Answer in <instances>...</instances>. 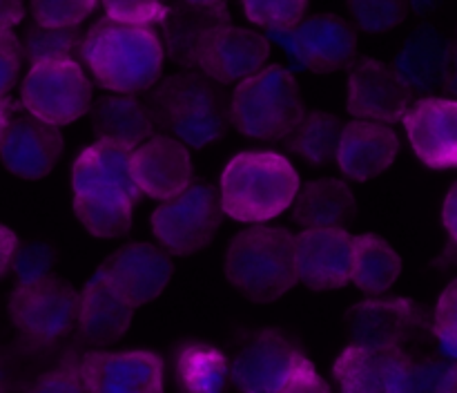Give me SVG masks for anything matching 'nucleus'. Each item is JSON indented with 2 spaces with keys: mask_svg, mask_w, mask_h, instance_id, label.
<instances>
[{
  "mask_svg": "<svg viewBox=\"0 0 457 393\" xmlns=\"http://www.w3.org/2000/svg\"><path fill=\"white\" fill-rule=\"evenodd\" d=\"M293 222L308 228H344L357 213L353 188L342 179H315L299 188L293 201Z\"/></svg>",
  "mask_w": 457,
  "mask_h": 393,
  "instance_id": "nucleus-27",
  "label": "nucleus"
},
{
  "mask_svg": "<svg viewBox=\"0 0 457 393\" xmlns=\"http://www.w3.org/2000/svg\"><path fill=\"white\" fill-rule=\"evenodd\" d=\"M98 271L137 308L154 302L174 275L172 257L161 246L147 241L120 246L98 266Z\"/></svg>",
  "mask_w": 457,
  "mask_h": 393,
  "instance_id": "nucleus-17",
  "label": "nucleus"
},
{
  "mask_svg": "<svg viewBox=\"0 0 457 393\" xmlns=\"http://www.w3.org/2000/svg\"><path fill=\"white\" fill-rule=\"evenodd\" d=\"M85 34L79 27H43L38 22L27 25L22 36V56L29 65L47 61H65L80 54Z\"/></svg>",
  "mask_w": 457,
  "mask_h": 393,
  "instance_id": "nucleus-32",
  "label": "nucleus"
},
{
  "mask_svg": "<svg viewBox=\"0 0 457 393\" xmlns=\"http://www.w3.org/2000/svg\"><path fill=\"white\" fill-rule=\"evenodd\" d=\"M440 89L446 94V98H455L457 101V40H451L449 65H446V74Z\"/></svg>",
  "mask_w": 457,
  "mask_h": 393,
  "instance_id": "nucleus-46",
  "label": "nucleus"
},
{
  "mask_svg": "<svg viewBox=\"0 0 457 393\" xmlns=\"http://www.w3.org/2000/svg\"><path fill=\"white\" fill-rule=\"evenodd\" d=\"M415 156L431 170H457V101L422 96L402 119Z\"/></svg>",
  "mask_w": 457,
  "mask_h": 393,
  "instance_id": "nucleus-16",
  "label": "nucleus"
},
{
  "mask_svg": "<svg viewBox=\"0 0 457 393\" xmlns=\"http://www.w3.org/2000/svg\"><path fill=\"white\" fill-rule=\"evenodd\" d=\"M177 380L183 393H226L230 360L212 344L187 342L177 353Z\"/></svg>",
  "mask_w": 457,
  "mask_h": 393,
  "instance_id": "nucleus-29",
  "label": "nucleus"
},
{
  "mask_svg": "<svg viewBox=\"0 0 457 393\" xmlns=\"http://www.w3.org/2000/svg\"><path fill=\"white\" fill-rule=\"evenodd\" d=\"M449 366L451 362L437 360V357H427V360L411 357L393 393H442Z\"/></svg>",
  "mask_w": 457,
  "mask_h": 393,
  "instance_id": "nucleus-35",
  "label": "nucleus"
},
{
  "mask_svg": "<svg viewBox=\"0 0 457 393\" xmlns=\"http://www.w3.org/2000/svg\"><path fill=\"white\" fill-rule=\"evenodd\" d=\"M442 393H457V362H451L449 373L445 380V391Z\"/></svg>",
  "mask_w": 457,
  "mask_h": 393,
  "instance_id": "nucleus-49",
  "label": "nucleus"
},
{
  "mask_svg": "<svg viewBox=\"0 0 457 393\" xmlns=\"http://www.w3.org/2000/svg\"><path fill=\"white\" fill-rule=\"evenodd\" d=\"M442 0H409V7L415 9L420 16H428V13L436 12L440 7Z\"/></svg>",
  "mask_w": 457,
  "mask_h": 393,
  "instance_id": "nucleus-48",
  "label": "nucleus"
},
{
  "mask_svg": "<svg viewBox=\"0 0 457 393\" xmlns=\"http://www.w3.org/2000/svg\"><path fill=\"white\" fill-rule=\"evenodd\" d=\"M230 125L257 141H281L306 116L302 89L290 70L268 65L237 83L228 107Z\"/></svg>",
  "mask_w": 457,
  "mask_h": 393,
  "instance_id": "nucleus-5",
  "label": "nucleus"
},
{
  "mask_svg": "<svg viewBox=\"0 0 457 393\" xmlns=\"http://www.w3.org/2000/svg\"><path fill=\"white\" fill-rule=\"evenodd\" d=\"M25 18V3L22 0H0V34L13 31Z\"/></svg>",
  "mask_w": 457,
  "mask_h": 393,
  "instance_id": "nucleus-44",
  "label": "nucleus"
},
{
  "mask_svg": "<svg viewBox=\"0 0 457 393\" xmlns=\"http://www.w3.org/2000/svg\"><path fill=\"white\" fill-rule=\"evenodd\" d=\"M449 52L451 38L445 31L433 25H420L400 47L393 70L413 94H431L442 88Z\"/></svg>",
  "mask_w": 457,
  "mask_h": 393,
  "instance_id": "nucleus-25",
  "label": "nucleus"
},
{
  "mask_svg": "<svg viewBox=\"0 0 457 393\" xmlns=\"http://www.w3.org/2000/svg\"><path fill=\"white\" fill-rule=\"evenodd\" d=\"M134 204L125 199L74 196V214L80 226L96 239H120L132 230Z\"/></svg>",
  "mask_w": 457,
  "mask_h": 393,
  "instance_id": "nucleus-31",
  "label": "nucleus"
},
{
  "mask_svg": "<svg viewBox=\"0 0 457 393\" xmlns=\"http://www.w3.org/2000/svg\"><path fill=\"white\" fill-rule=\"evenodd\" d=\"M22 45L13 31L0 34V96H7L16 85L22 67Z\"/></svg>",
  "mask_w": 457,
  "mask_h": 393,
  "instance_id": "nucleus-41",
  "label": "nucleus"
},
{
  "mask_svg": "<svg viewBox=\"0 0 457 393\" xmlns=\"http://www.w3.org/2000/svg\"><path fill=\"white\" fill-rule=\"evenodd\" d=\"M402 275V257L384 237L375 232L353 237L351 281L369 297H379L393 288Z\"/></svg>",
  "mask_w": 457,
  "mask_h": 393,
  "instance_id": "nucleus-28",
  "label": "nucleus"
},
{
  "mask_svg": "<svg viewBox=\"0 0 457 393\" xmlns=\"http://www.w3.org/2000/svg\"><path fill=\"white\" fill-rule=\"evenodd\" d=\"M80 58L94 80L112 94L150 92L163 71V43L150 25L101 18L89 27Z\"/></svg>",
  "mask_w": 457,
  "mask_h": 393,
  "instance_id": "nucleus-1",
  "label": "nucleus"
},
{
  "mask_svg": "<svg viewBox=\"0 0 457 393\" xmlns=\"http://www.w3.org/2000/svg\"><path fill=\"white\" fill-rule=\"evenodd\" d=\"M279 393H333V389L317 373L315 364L306 357L297 366V371L290 375V380L284 384V389Z\"/></svg>",
  "mask_w": 457,
  "mask_h": 393,
  "instance_id": "nucleus-42",
  "label": "nucleus"
},
{
  "mask_svg": "<svg viewBox=\"0 0 457 393\" xmlns=\"http://www.w3.org/2000/svg\"><path fill=\"white\" fill-rule=\"evenodd\" d=\"M353 22L369 34H384L406 21L409 0H346Z\"/></svg>",
  "mask_w": 457,
  "mask_h": 393,
  "instance_id": "nucleus-33",
  "label": "nucleus"
},
{
  "mask_svg": "<svg viewBox=\"0 0 457 393\" xmlns=\"http://www.w3.org/2000/svg\"><path fill=\"white\" fill-rule=\"evenodd\" d=\"M25 393H87L80 378L79 360L74 355L65 357L61 366L36 378Z\"/></svg>",
  "mask_w": 457,
  "mask_h": 393,
  "instance_id": "nucleus-40",
  "label": "nucleus"
},
{
  "mask_svg": "<svg viewBox=\"0 0 457 393\" xmlns=\"http://www.w3.org/2000/svg\"><path fill=\"white\" fill-rule=\"evenodd\" d=\"M74 196L87 199H141L132 174V152L107 141H96L79 152L71 165Z\"/></svg>",
  "mask_w": 457,
  "mask_h": 393,
  "instance_id": "nucleus-18",
  "label": "nucleus"
},
{
  "mask_svg": "<svg viewBox=\"0 0 457 393\" xmlns=\"http://www.w3.org/2000/svg\"><path fill=\"white\" fill-rule=\"evenodd\" d=\"M87 393H163L165 364L154 351H87L79 360Z\"/></svg>",
  "mask_w": 457,
  "mask_h": 393,
  "instance_id": "nucleus-12",
  "label": "nucleus"
},
{
  "mask_svg": "<svg viewBox=\"0 0 457 393\" xmlns=\"http://www.w3.org/2000/svg\"><path fill=\"white\" fill-rule=\"evenodd\" d=\"M299 183L302 181L295 165L279 152H239L228 161L221 172V210L235 222L262 226L293 205L302 188Z\"/></svg>",
  "mask_w": 457,
  "mask_h": 393,
  "instance_id": "nucleus-3",
  "label": "nucleus"
},
{
  "mask_svg": "<svg viewBox=\"0 0 457 393\" xmlns=\"http://www.w3.org/2000/svg\"><path fill=\"white\" fill-rule=\"evenodd\" d=\"M18 246H21V241H18L16 232L9 226H4V223H0V280L12 271Z\"/></svg>",
  "mask_w": 457,
  "mask_h": 393,
  "instance_id": "nucleus-43",
  "label": "nucleus"
},
{
  "mask_svg": "<svg viewBox=\"0 0 457 393\" xmlns=\"http://www.w3.org/2000/svg\"><path fill=\"white\" fill-rule=\"evenodd\" d=\"M295 271L317 293L344 288L351 281L353 235L346 228H308L295 235Z\"/></svg>",
  "mask_w": 457,
  "mask_h": 393,
  "instance_id": "nucleus-15",
  "label": "nucleus"
},
{
  "mask_svg": "<svg viewBox=\"0 0 457 393\" xmlns=\"http://www.w3.org/2000/svg\"><path fill=\"white\" fill-rule=\"evenodd\" d=\"M98 0H31L34 22L43 27H79Z\"/></svg>",
  "mask_w": 457,
  "mask_h": 393,
  "instance_id": "nucleus-36",
  "label": "nucleus"
},
{
  "mask_svg": "<svg viewBox=\"0 0 457 393\" xmlns=\"http://www.w3.org/2000/svg\"><path fill=\"white\" fill-rule=\"evenodd\" d=\"M183 3H192V4H226V0H183Z\"/></svg>",
  "mask_w": 457,
  "mask_h": 393,
  "instance_id": "nucleus-50",
  "label": "nucleus"
},
{
  "mask_svg": "<svg viewBox=\"0 0 457 393\" xmlns=\"http://www.w3.org/2000/svg\"><path fill=\"white\" fill-rule=\"evenodd\" d=\"M221 25H230L228 4H192L183 0L168 4L159 22L165 56L183 70H196L199 43L208 31Z\"/></svg>",
  "mask_w": 457,
  "mask_h": 393,
  "instance_id": "nucleus-24",
  "label": "nucleus"
},
{
  "mask_svg": "<svg viewBox=\"0 0 457 393\" xmlns=\"http://www.w3.org/2000/svg\"><path fill=\"white\" fill-rule=\"evenodd\" d=\"M223 217L219 188L205 179H195L181 195L156 205L150 226L170 257H190L210 246Z\"/></svg>",
  "mask_w": 457,
  "mask_h": 393,
  "instance_id": "nucleus-6",
  "label": "nucleus"
},
{
  "mask_svg": "<svg viewBox=\"0 0 457 393\" xmlns=\"http://www.w3.org/2000/svg\"><path fill=\"white\" fill-rule=\"evenodd\" d=\"M226 280L254 304H272L297 284L295 235L288 228L253 226L237 232L223 257Z\"/></svg>",
  "mask_w": 457,
  "mask_h": 393,
  "instance_id": "nucleus-4",
  "label": "nucleus"
},
{
  "mask_svg": "<svg viewBox=\"0 0 457 393\" xmlns=\"http://www.w3.org/2000/svg\"><path fill=\"white\" fill-rule=\"evenodd\" d=\"M411 362L404 348H373L348 344L333 364L339 393H393Z\"/></svg>",
  "mask_w": 457,
  "mask_h": 393,
  "instance_id": "nucleus-23",
  "label": "nucleus"
},
{
  "mask_svg": "<svg viewBox=\"0 0 457 393\" xmlns=\"http://www.w3.org/2000/svg\"><path fill=\"white\" fill-rule=\"evenodd\" d=\"M132 174L141 195L156 201L172 199L195 181L190 147L156 134L132 150Z\"/></svg>",
  "mask_w": 457,
  "mask_h": 393,
  "instance_id": "nucleus-19",
  "label": "nucleus"
},
{
  "mask_svg": "<svg viewBox=\"0 0 457 393\" xmlns=\"http://www.w3.org/2000/svg\"><path fill=\"white\" fill-rule=\"evenodd\" d=\"M409 85L400 79L393 65L375 58H360L348 74L346 110L357 121L393 125L404 119L413 105Z\"/></svg>",
  "mask_w": 457,
  "mask_h": 393,
  "instance_id": "nucleus-14",
  "label": "nucleus"
},
{
  "mask_svg": "<svg viewBox=\"0 0 457 393\" xmlns=\"http://www.w3.org/2000/svg\"><path fill=\"white\" fill-rule=\"evenodd\" d=\"M0 393H3V391H0Z\"/></svg>",
  "mask_w": 457,
  "mask_h": 393,
  "instance_id": "nucleus-51",
  "label": "nucleus"
},
{
  "mask_svg": "<svg viewBox=\"0 0 457 393\" xmlns=\"http://www.w3.org/2000/svg\"><path fill=\"white\" fill-rule=\"evenodd\" d=\"M270 56L268 36L237 25L208 31L196 49V70L219 85L241 83L266 67Z\"/></svg>",
  "mask_w": 457,
  "mask_h": 393,
  "instance_id": "nucleus-11",
  "label": "nucleus"
},
{
  "mask_svg": "<svg viewBox=\"0 0 457 393\" xmlns=\"http://www.w3.org/2000/svg\"><path fill=\"white\" fill-rule=\"evenodd\" d=\"M134 313L137 306L101 271H96L79 290V338L89 347H110L128 333Z\"/></svg>",
  "mask_w": 457,
  "mask_h": 393,
  "instance_id": "nucleus-20",
  "label": "nucleus"
},
{
  "mask_svg": "<svg viewBox=\"0 0 457 393\" xmlns=\"http://www.w3.org/2000/svg\"><path fill=\"white\" fill-rule=\"evenodd\" d=\"M89 119L96 141L114 143L129 152L154 137V121L137 94H105L92 103Z\"/></svg>",
  "mask_w": 457,
  "mask_h": 393,
  "instance_id": "nucleus-26",
  "label": "nucleus"
},
{
  "mask_svg": "<svg viewBox=\"0 0 457 393\" xmlns=\"http://www.w3.org/2000/svg\"><path fill=\"white\" fill-rule=\"evenodd\" d=\"M61 130L43 123L31 114L12 116L3 143H0V161L12 174L21 179H43L56 168L62 155Z\"/></svg>",
  "mask_w": 457,
  "mask_h": 393,
  "instance_id": "nucleus-21",
  "label": "nucleus"
},
{
  "mask_svg": "<svg viewBox=\"0 0 457 393\" xmlns=\"http://www.w3.org/2000/svg\"><path fill=\"white\" fill-rule=\"evenodd\" d=\"M154 128L186 147H205L226 134L230 101L221 85L196 70L168 76L145 98Z\"/></svg>",
  "mask_w": 457,
  "mask_h": 393,
  "instance_id": "nucleus-2",
  "label": "nucleus"
},
{
  "mask_svg": "<svg viewBox=\"0 0 457 393\" xmlns=\"http://www.w3.org/2000/svg\"><path fill=\"white\" fill-rule=\"evenodd\" d=\"M351 344L402 348L420 330L431 329L427 308L411 297H369L353 304L344 315Z\"/></svg>",
  "mask_w": 457,
  "mask_h": 393,
  "instance_id": "nucleus-10",
  "label": "nucleus"
},
{
  "mask_svg": "<svg viewBox=\"0 0 457 393\" xmlns=\"http://www.w3.org/2000/svg\"><path fill=\"white\" fill-rule=\"evenodd\" d=\"M54 263H56V255H54L52 246L25 244L18 246L12 268L16 272L18 284H29V281L52 275Z\"/></svg>",
  "mask_w": 457,
  "mask_h": 393,
  "instance_id": "nucleus-39",
  "label": "nucleus"
},
{
  "mask_svg": "<svg viewBox=\"0 0 457 393\" xmlns=\"http://www.w3.org/2000/svg\"><path fill=\"white\" fill-rule=\"evenodd\" d=\"M105 16L129 25H159L168 12V0H101Z\"/></svg>",
  "mask_w": 457,
  "mask_h": 393,
  "instance_id": "nucleus-38",
  "label": "nucleus"
},
{
  "mask_svg": "<svg viewBox=\"0 0 457 393\" xmlns=\"http://www.w3.org/2000/svg\"><path fill=\"white\" fill-rule=\"evenodd\" d=\"M12 116H13V103L9 101V96H0V143H3L9 123H12Z\"/></svg>",
  "mask_w": 457,
  "mask_h": 393,
  "instance_id": "nucleus-47",
  "label": "nucleus"
},
{
  "mask_svg": "<svg viewBox=\"0 0 457 393\" xmlns=\"http://www.w3.org/2000/svg\"><path fill=\"white\" fill-rule=\"evenodd\" d=\"M342 130L344 123L339 116L324 110L306 112L302 123L284 138V143L290 152L303 156L308 163L328 165L337 156Z\"/></svg>",
  "mask_w": 457,
  "mask_h": 393,
  "instance_id": "nucleus-30",
  "label": "nucleus"
},
{
  "mask_svg": "<svg viewBox=\"0 0 457 393\" xmlns=\"http://www.w3.org/2000/svg\"><path fill=\"white\" fill-rule=\"evenodd\" d=\"M295 63L312 74L351 70L357 61V31L337 13H315L288 31H272Z\"/></svg>",
  "mask_w": 457,
  "mask_h": 393,
  "instance_id": "nucleus-9",
  "label": "nucleus"
},
{
  "mask_svg": "<svg viewBox=\"0 0 457 393\" xmlns=\"http://www.w3.org/2000/svg\"><path fill=\"white\" fill-rule=\"evenodd\" d=\"M431 330L449 360L457 362V277L440 293L433 311Z\"/></svg>",
  "mask_w": 457,
  "mask_h": 393,
  "instance_id": "nucleus-37",
  "label": "nucleus"
},
{
  "mask_svg": "<svg viewBox=\"0 0 457 393\" xmlns=\"http://www.w3.org/2000/svg\"><path fill=\"white\" fill-rule=\"evenodd\" d=\"M245 18L270 31H288L303 21L308 0H241Z\"/></svg>",
  "mask_w": 457,
  "mask_h": 393,
  "instance_id": "nucleus-34",
  "label": "nucleus"
},
{
  "mask_svg": "<svg viewBox=\"0 0 457 393\" xmlns=\"http://www.w3.org/2000/svg\"><path fill=\"white\" fill-rule=\"evenodd\" d=\"M303 360L281 330H259L230 362V380L241 393H279Z\"/></svg>",
  "mask_w": 457,
  "mask_h": 393,
  "instance_id": "nucleus-13",
  "label": "nucleus"
},
{
  "mask_svg": "<svg viewBox=\"0 0 457 393\" xmlns=\"http://www.w3.org/2000/svg\"><path fill=\"white\" fill-rule=\"evenodd\" d=\"M442 223H445L451 239L457 244V183L451 186V190L445 196V204H442Z\"/></svg>",
  "mask_w": 457,
  "mask_h": 393,
  "instance_id": "nucleus-45",
  "label": "nucleus"
},
{
  "mask_svg": "<svg viewBox=\"0 0 457 393\" xmlns=\"http://www.w3.org/2000/svg\"><path fill=\"white\" fill-rule=\"evenodd\" d=\"M9 320L29 347H52L76 329L79 290L56 275L16 284L7 302Z\"/></svg>",
  "mask_w": 457,
  "mask_h": 393,
  "instance_id": "nucleus-7",
  "label": "nucleus"
},
{
  "mask_svg": "<svg viewBox=\"0 0 457 393\" xmlns=\"http://www.w3.org/2000/svg\"><path fill=\"white\" fill-rule=\"evenodd\" d=\"M21 103L34 119L62 128L92 107V80L76 58L29 65L21 85Z\"/></svg>",
  "mask_w": 457,
  "mask_h": 393,
  "instance_id": "nucleus-8",
  "label": "nucleus"
},
{
  "mask_svg": "<svg viewBox=\"0 0 457 393\" xmlns=\"http://www.w3.org/2000/svg\"><path fill=\"white\" fill-rule=\"evenodd\" d=\"M397 155L400 137L391 125L355 119L344 123L335 161L344 177L355 183H366L386 172L395 163Z\"/></svg>",
  "mask_w": 457,
  "mask_h": 393,
  "instance_id": "nucleus-22",
  "label": "nucleus"
}]
</instances>
